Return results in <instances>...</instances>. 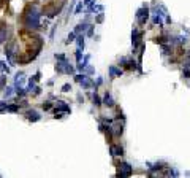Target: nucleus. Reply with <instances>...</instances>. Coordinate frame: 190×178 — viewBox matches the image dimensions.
<instances>
[{"instance_id":"nucleus-13","label":"nucleus","mask_w":190,"mask_h":178,"mask_svg":"<svg viewBox=\"0 0 190 178\" xmlns=\"http://www.w3.org/2000/svg\"><path fill=\"white\" fill-rule=\"evenodd\" d=\"M122 134H124V123H122V124H116V126L112 127V135H114V138H119Z\"/></svg>"},{"instance_id":"nucleus-6","label":"nucleus","mask_w":190,"mask_h":178,"mask_svg":"<svg viewBox=\"0 0 190 178\" xmlns=\"http://www.w3.org/2000/svg\"><path fill=\"white\" fill-rule=\"evenodd\" d=\"M109 154H111L112 157H122V156H124V148H122L121 145L111 143V146H109Z\"/></svg>"},{"instance_id":"nucleus-14","label":"nucleus","mask_w":190,"mask_h":178,"mask_svg":"<svg viewBox=\"0 0 190 178\" xmlns=\"http://www.w3.org/2000/svg\"><path fill=\"white\" fill-rule=\"evenodd\" d=\"M92 102H93L95 107H102V105H103V99L97 94V89H95V92L92 94Z\"/></svg>"},{"instance_id":"nucleus-40","label":"nucleus","mask_w":190,"mask_h":178,"mask_svg":"<svg viewBox=\"0 0 190 178\" xmlns=\"http://www.w3.org/2000/svg\"><path fill=\"white\" fill-rule=\"evenodd\" d=\"M95 3V0H84V5H92Z\"/></svg>"},{"instance_id":"nucleus-16","label":"nucleus","mask_w":190,"mask_h":178,"mask_svg":"<svg viewBox=\"0 0 190 178\" xmlns=\"http://www.w3.org/2000/svg\"><path fill=\"white\" fill-rule=\"evenodd\" d=\"M79 84H81V88H83V89H89V88H93V81L90 80L89 76H86V78H84V80H83Z\"/></svg>"},{"instance_id":"nucleus-37","label":"nucleus","mask_w":190,"mask_h":178,"mask_svg":"<svg viewBox=\"0 0 190 178\" xmlns=\"http://www.w3.org/2000/svg\"><path fill=\"white\" fill-rule=\"evenodd\" d=\"M7 107H8V104H7L5 100H0V111H5Z\"/></svg>"},{"instance_id":"nucleus-32","label":"nucleus","mask_w":190,"mask_h":178,"mask_svg":"<svg viewBox=\"0 0 190 178\" xmlns=\"http://www.w3.org/2000/svg\"><path fill=\"white\" fill-rule=\"evenodd\" d=\"M184 64H185V67H190V51L185 53V56H184Z\"/></svg>"},{"instance_id":"nucleus-20","label":"nucleus","mask_w":190,"mask_h":178,"mask_svg":"<svg viewBox=\"0 0 190 178\" xmlns=\"http://www.w3.org/2000/svg\"><path fill=\"white\" fill-rule=\"evenodd\" d=\"M65 73H67V75H74V73H76V68L67 62V64H65Z\"/></svg>"},{"instance_id":"nucleus-38","label":"nucleus","mask_w":190,"mask_h":178,"mask_svg":"<svg viewBox=\"0 0 190 178\" xmlns=\"http://www.w3.org/2000/svg\"><path fill=\"white\" fill-rule=\"evenodd\" d=\"M19 107H21V108H27L29 107V102L27 100H21V102H19Z\"/></svg>"},{"instance_id":"nucleus-2","label":"nucleus","mask_w":190,"mask_h":178,"mask_svg":"<svg viewBox=\"0 0 190 178\" xmlns=\"http://www.w3.org/2000/svg\"><path fill=\"white\" fill-rule=\"evenodd\" d=\"M135 18H136V22H138V26H146V22L149 21V7L144 3L141 8H138V10H136Z\"/></svg>"},{"instance_id":"nucleus-34","label":"nucleus","mask_w":190,"mask_h":178,"mask_svg":"<svg viewBox=\"0 0 190 178\" xmlns=\"http://www.w3.org/2000/svg\"><path fill=\"white\" fill-rule=\"evenodd\" d=\"M30 94H33V95H40V94H41V88H40V86H35L33 91H32Z\"/></svg>"},{"instance_id":"nucleus-1","label":"nucleus","mask_w":190,"mask_h":178,"mask_svg":"<svg viewBox=\"0 0 190 178\" xmlns=\"http://www.w3.org/2000/svg\"><path fill=\"white\" fill-rule=\"evenodd\" d=\"M119 64H121L122 67H125L127 70H138L140 73H143L141 64H138L133 57H121V59H119Z\"/></svg>"},{"instance_id":"nucleus-23","label":"nucleus","mask_w":190,"mask_h":178,"mask_svg":"<svg viewBox=\"0 0 190 178\" xmlns=\"http://www.w3.org/2000/svg\"><path fill=\"white\" fill-rule=\"evenodd\" d=\"M87 76V73H84V72H81V73H78V75H74V81L76 83H81L84 78Z\"/></svg>"},{"instance_id":"nucleus-22","label":"nucleus","mask_w":190,"mask_h":178,"mask_svg":"<svg viewBox=\"0 0 190 178\" xmlns=\"http://www.w3.org/2000/svg\"><path fill=\"white\" fill-rule=\"evenodd\" d=\"M11 95H13V88H11V86H7L5 91H3V97H5V99H10Z\"/></svg>"},{"instance_id":"nucleus-11","label":"nucleus","mask_w":190,"mask_h":178,"mask_svg":"<svg viewBox=\"0 0 190 178\" xmlns=\"http://www.w3.org/2000/svg\"><path fill=\"white\" fill-rule=\"evenodd\" d=\"M124 73V70L122 68H117L116 65H111L109 67V78L112 80V78H117V76H121Z\"/></svg>"},{"instance_id":"nucleus-21","label":"nucleus","mask_w":190,"mask_h":178,"mask_svg":"<svg viewBox=\"0 0 190 178\" xmlns=\"http://www.w3.org/2000/svg\"><path fill=\"white\" fill-rule=\"evenodd\" d=\"M76 40V33H74V30L73 32H70L68 33V37H67V40H65V45H70L71 42H74Z\"/></svg>"},{"instance_id":"nucleus-24","label":"nucleus","mask_w":190,"mask_h":178,"mask_svg":"<svg viewBox=\"0 0 190 178\" xmlns=\"http://www.w3.org/2000/svg\"><path fill=\"white\" fill-rule=\"evenodd\" d=\"M74 57H76V62H81L83 61V49H76V53H74Z\"/></svg>"},{"instance_id":"nucleus-9","label":"nucleus","mask_w":190,"mask_h":178,"mask_svg":"<svg viewBox=\"0 0 190 178\" xmlns=\"http://www.w3.org/2000/svg\"><path fill=\"white\" fill-rule=\"evenodd\" d=\"M89 26H90V24L87 22V19H84L83 22H79L78 26L74 27V33H76V35H78V33H84V32L89 29Z\"/></svg>"},{"instance_id":"nucleus-15","label":"nucleus","mask_w":190,"mask_h":178,"mask_svg":"<svg viewBox=\"0 0 190 178\" xmlns=\"http://www.w3.org/2000/svg\"><path fill=\"white\" fill-rule=\"evenodd\" d=\"M152 22H154L155 26H159V27H163V16L155 13L154 16H152Z\"/></svg>"},{"instance_id":"nucleus-41","label":"nucleus","mask_w":190,"mask_h":178,"mask_svg":"<svg viewBox=\"0 0 190 178\" xmlns=\"http://www.w3.org/2000/svg\"><path fill=\"white\" fill-rule=\"evenodd\" d=\"M78 102H84V97H83V95H81V94H79V95H78Z\"/></svg>"},{"instance_id":"nucleus-39","label":"nucleus","mask_w":190,"mask_h":178,"mask_svg":"<svg viewBox=\"0 0 190 178\" xmlns=\"http://www.w3.org/2000/svg\"><path fill=\"white\" fill-rule=\"evenodd\" d=\"M87 37H93V26H89V29H87Z\"/></svg>"},{"instance_id":"nucleus-8","label":"nucleus","mask_w":190,"mask_h":178,"mask_svg":"<svg viewBox=\"0 0 190 178\" xmlns=\"http://www.w3.org/2000/svg\"><path fill=\"white\" fill-rule=\"evenodd\" d=\"M103 105H106L108 108L116 107V102H114V99H112V95H111V92H109V91H106V92H105V95H103Z\"/></svg>"},{"instance_id":"nucleus-36","label":"nucleus","mask_w":190,"mask_h":178,"mask_svg":"<svg viewBox=\"0 0 190 178\" xmlns=\"http://www.w3.org/2000/svg\"><path fill=\"white\" fill-rule=\"evenodd\" d=\"M70 91H71V84L70 83H65L62 86V92H70Z\"/></svg>"},{"instance_id":"nucleus-29","label":"nucleus","mask_w":190,"mask_h":178,"mask_svg":"<svg viewBox=\"0 0 190 178\" xmlns=\"http://www.w3.org/2000/svg\"><path fill=\"white\" fill-rule=\"evenodd\" d=\"M54 59H55V61H68L65 54H59V53H55V54H54Z\"/></svg>"},{"instance_id":"nucleus-26","label":"nucleus","mask_w":190,"mask_h":178,"mask_svg":"<svg viewBox=\"0 0 190 178\" xmlns=\"http://www.w3.org/2000/svg\"><path fill=\"white\" fill-rule=\"evenodd\" d=\"M16 94H17V97H26L27 91H26V88H16Z\"/></svg>"},{"instance_id":"nucleus-5","label":"nucleus","mask_w":190,"mask_h":178,"mask_svg":"<svg viewBox=\"0 0 190 178\" xmlns=\"http://www.w3.org/2000/svg\"><path fill=\"white\" fill-rule=\"evenodd\" d=\"M26 118H27V121H30V123H36V121L41 119V114L38 113L36 110H33V108H29L26 111Z\"/></svg>"},{"instance_id":"nucleus-17","label":"nucleus","mask_w":190,"mask_h":178,"mask_svg":"<svg viewBox=\"0 0 190 178\" xmlns=\"http://www.w3.org/2000/svg\"><path fill=\"white\" fill-rule=\"evenodd\" d=\"M74 42H76V45H78L79 49H84V33H78Z\"/></svg>"},{"instance_id":"nucleus-7","label":"nucleus","mask_w":190,"mask_h":178,"mask_svg":"<svg viewBox=\"0 0 190 178\" xmlns=\"http://www.w3.org/2000/svg\"><path fill=\"white\" fill-rule=\"evenodd\" d=\"M54 111H62V113H71V107L67 104V102H64V100H57L55 102V108H54Z\"/></svg>"},{"instance_id":"nucleus-18","label":"nucleus","mask_w":190,"mask_h":178,"mask_svg":"<svg viewBox=\"0 0 190 178\" xmlns=\"http://www.w3.org/2000/svg\"><path fill=\"white\" fill-rule=\"evenodd\" d=\"M168 40H169V35L163 33V35H160V37H157V38H155V43H159V45H163V43H166Z\"/></svg>"},{"instance_id":"nucleus-19","label":"nucleus","mask_w":190,"mask_h":178,"mask_svg":"<svg viewBox=\"0 0 190 178\" xmlns=\"http://www.w3.org/2000/svg\"><path fill=\"white\" fill-rule=\"evenodd\" d=\"M19 110H21L19 104H11V105H8V107H7V110H5V111H8V113H16V111H19Z\"/></svg>"},{"instance_id":"nucleus-10","label":"nucleus","mask_w":190,"mask_h":178,"mask_svg":"<svg viewBox=\"0 0 190 178\" xmlns=\"http://www.w3.org/2000/svg\"><path fill=\"white\" fill-rule=\"evenodd\" d=\"M24 72H19V73H16V78H14V89L16 88H22L24 86Z\"/></svg>"},{"instance_id":"nucleus-12","label":"nucleus","mask_w":190,"mask_h":178,"mask_svg":"<svg viewBox=\"0 0 190 178\" xmlns=\"http://www.w3.org/2000/svg\"><path fill=\"white\" fill-rule=\"evenodd\" d=\"M162 46V53L165 54V56H171V54H174L173 51H174V46L173 45H171V43H163V45H160Z\"/></svg>"},{"instance_id":"nucleus-25","label":"nucleus","mask_w":190,"mask_h":178,"mask_svg":"<svg viewBox=\"0 0 190 178\" xmlns=\"http://www.w3.org/2000/svg\"><path fill=\"white\" fill-rule=\"evenodd\" d=\"M178 38V45H181V46H184L185 43H187V37L185 35H179V37H176Z\"/></svg>"},{"instance_id":"nucleus-31","label":"nucleus","mask_w":190,"mask_h":178,"mask_svg":"<svg viewBox=\"0 0 190 178\" xmlns=\"http://www.w3.org/2000/svg\"><path fill=\"white\" fill-rule=\"evenodd\" d=\"M102 84H103V78H100V76H98V78H97V80H95V81H93V88H95V89H97V88H100Z\"/></svg>"},{"instance_id":"nucleus-28","label":"nucleus","mask_w":190,"mask_h":178,"mask_svg":"<svg viewBox=\"0 0 190 178\" xmlns=\"http://www.w3.org/2000/svg\"><path fill=\"white\" fill-rule=\"evenodd\" d=\"M83 10H84V2H79L78 5H76V8H74V14H79Z\"/></svg>"},{"instance_id":"nucleus-4","label":"nucleus","mask_w":190,"mask_h":178,"mask_svg":"<svg viewBox=\"0 0 190 178\" xmlns=\"http://www.w3.org/2000/svg\"><path fill=\"white\" fill-rule=\"evenodd\" d=\"M133 173V169H131V165L130 164H127V162H119L117 164V176H130Z\"/></svg>"},{"instance_id":"nucleus-35","label":"nucleus","mask_w":190,"mask_h":178,"mask_svg":"<svg viewBox=\"0 0 190 178\" xmlns=\"http://www.w3.org/2000/svg\"><path fill=\"white\" fill-rule=\"evenodd\" d=\"M84 73H87V75H93V73H95V70H93V67H89V65H86V68H84Z\"/></svg>"},{"instance_id":"nucleus-27","label":"nucleus","mask_w":190,"mask_h":178,"mask_svg":"<svg viewBox=\"0 0 190 178\" xmlns=\"http://www.w3.org/2000/svg\"><path fill=\"white\" fill-rule=\"evenodd\" d=\"M41 107H43L45 111H49V110H52V102H51V100H46V102H43Z\"/></svg>"},{"instance_id":"nucleus-33","label":"nucleus","mask_w":190,"mask_h":178,"mask_svg":"<svg viewBox=\"0 0 190 178\" xmlns=\"http://www.w3.org/2000/svg\"><path fill=\"white\" fill-rule=\"evenodd\" d=\"M182 76L185 78V80H190V70H188V67H184V72H182Z\"/></svg>"},{"instance_id":"nucleus-30","label":"nucleus","mask_w":190,"mask_h":178,"mask_svg":"<svg viewBox=\"0 0 190 178\" xmlns=\"http://www.w3.org/2000/svg\"><path fill=\"white\" fill-rule=\"evenodd\" d=\"M105 21V14L100 11V14H97V18H95V22H97V24H102Z\"/></svg>"},{"instance_id":"nucleus-3","label":"nucleus","mask_w":190,"mask_h":178,"mask_svg":"<svg viewBox=\"0 0 190 178\" xmlns=\"http://www.w3.org/2000/svg\"><path fill=\"white\" fill-rule=\"evenodd\" d=\"M143 37H144V32L138 30L136 27H133V30H131V43H133V51H135L133 54H136V49L143 43Z\"/></svg>"}]
</instances>
